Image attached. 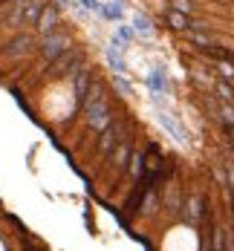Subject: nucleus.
Listing matches in <instances>:
<instances>
[{
  "label": "nucleus",
  "mask_w": 234,
  "mask_h": 251,
  "mask_svg": "<svg viewBox=\"0 0 234 251\" xmlns=\"http://www.w3.org/2000/svg\"><path fill=\"white\" fill-rule=\"evenodd\" d=\"M81 64H84V50H81V47H70L67 52H61L55 61L47 64V75L50 78H67V75H73Z\"/></svg>",
  "instance_id": "1"
},
{
  "label": "nucleus",
  "mask_w": 234,
  "mask_h": 251,
  "mask_svg": "<svg viewBox=\"0 0 234 251\" xmlns=\"http://www.w3.org/2000/svg\"><path fill=\"white\" fill-rule=\"evenodd\" d=\"M73 47V35L67 32V29H55L50 35H44V38H38V52H41V58L50 64L55 61L61 52H67Z\"/></svg>",
  "instance_id": "2"
},
{
  "label": "nucleus",
  "mask_w": 234,
  "mask_h": 251,
  "mask_svg": "<svg viewBox=\"0 0 234 251\" xmlns=\"http://www.w3.org/2000/svg\"><path fill=\"white\" fill-rule=\"evenodd\" d=\"M35 47H38L35 35H32L29 29H21V32H15V35L3 44V61H24L26 55H32Z\"/></svg>",
  "instance_id": "3"
},
{
  "label": "nucleus",
  "mask_w": 234,
  "mask_h": 251,
  "mask_svg": "<svg viewBox=\"0 0 234 251\" xmlns=\"http://www.w3.org/2000/svg\"><path fill=\"white\" fill-rule=\"evenodd\" d=\"M70 78H73V90H76V107L81 110V104H84L87 93H90V87H93V81H96V78H93V70H90L87 64H81Z\"/></svg>",
  "instance_id": "4"
},
{
  "label": "nucleus",
  "mask_w": 234,
  "mask_h": 251,
  "mask_svg": "<svg viewBox=\"0 0 234 251\" xmlns=\"http://www.w3.org/2000/svg\"><path fill=\"white\" fill-rule=\"evenodd\" d=\"M55 29H61V9L55 3H47L44 12H41V18H38V24H35V35L44 38V35H50Z\"/></svg>",
  "instance_id": "5"
},
{
  "label": "nucleus",
  "mask_w": 234,
  "mask_h": 251,
  "mask_svg": "<svg viewBox=\"0 0 234 251\" xmlns=\"http://www.w3.org/2000/svg\"><path fill=\"white\" fill-rule=\"evenodd\" d=\"M119 136H122V122H110V125L102 130L99 151H102V153H113V148L119 145Z\"/></svg>",
  "instance_id": "6"
},
{
  "label": "nucleus",
  "mask_w": 234,
  "mask_h": 251,
  "mask_svg": "<svg viewBox=\"0 0 234 251\" xmlns=\"http://www.w3.org/2000/svg\"><path fill=\"white\" fill-rule=\"evenodd\" d=\"M50 0H26L24 3V26H32L38 24V18H41V12H44V6H47Z\"/></svg>",
  "instance_id": "7"
},
{
  "label": "nucleus",
  "mask_w": 234,
  "mask_h": 251,
  "mask_svg": "<svg viewBox=\"0 0 234 251\" xmlns=\"http://www.w3.org/2000/svg\"><path fill=\"white\" fill-rule=\"evenodd\" d=\"M165 21H168V26H171L174 32H185L188 24H191V21H188V15H182V12H177V9H171V12L165 15Z\"/></svg>",
  "instance_id": "8"
},
{
  "label": "nucleus",
  "mask_w": 234,
  "mask_h": 251,
  "mask_svg": "<svg viewBox=\"0 0 234 251\" xmlns=\"http://www.w3.org/2000/svg\"><path fill=\"white\" fill-rule=\"evenodd\" d=\"M128 156H130V142H122L119 151H116V156H113V165H116V168H125V165H128Z\"/></svg>",
  "instance_id": "9"
},
{
  "label": "nucleus",
  "mask_w": 234,
  "mask_h": 251,
  "mask_svg": "<svg viewBox=\"0 0 234 251\" xmlns=\"http://www.w3.org/2000/svg\"><path fill=\"white\" fill-rule=\"evenodd\" d=\"M171 9H177V12H182V15H194V3L191 0H171Z\"/></svg>",
  "instance_id": "10"
},
{
  "label": "nucleus",
  "mask_w": 234,
  "mask_h": 251,
  "mask_svg": "<svg viewBox=\"0 0 234 251\" xmlns=\"http://www.w3.org/2000/svg\"><path fill=\"white\" fill-rule=\"evenodd\" d=\"M116 38H119V44H133V41H136V29H133V26H122Z\"/></svg>",
  "instance_id": "11"
},
{
  "label": "nucleus",
  "mask_w": 234,
  "mask_h": 251,
  "mask_svg": "<svg viewBox=\"0 0 234 251\" xmlns=\"http://www.w3.org/2000/svg\"><path fill=\"white\" fill-rule=\"evenodd\" d=\"M102 15L107 21H119L122 18V6H102Z\"/></svg>",
  "instance_id": "12"
},
{
  "label": "nucleus",
  "mask_w": 234,
  "mask_h": 251,
  "mask_svg": "<svg viewBox=\"0 0 234 251\" xmlns=\"http://www.w3.org/2000/svg\"><path fill=\"white\" fill-rule=\"evenodd\" d=\"M136 32L151 35V24H148V18H136Z\"/></svg>",
  "instance_id": "13"
},
{
  "label": "nucleus",
  "mask_w": 234,
  "mask_h": 251,
  "mask_svg": "<svg viewBox=\"0 0 234 251\" xmlns=\"http://www.w3.org/2000/svg\"><path fill=\"white\" fill-rule=\"evenodd\" d=\"M78 3H81L84 9H93V12H102V3H99V0H78Z\"/></svg>",
  "instance_id": "14"
},
{
  "label": "nucleus",
  "mask_w": 234,
  "mask_h": 251,
  "mask_svg": "<svg viewBox=\"0 0 234 251\" xmlns=\"http://www.w3.org/2000/svg\"><path fill=\"white\" fill-rule=\"evenodd\" d=\"M116 87H119V90H122V96H128V93H130L128 81H122V78H116Z\"/></svg>",
  "instance_id": "15"
},
{
  "label": "nucleus",
  "mask_w": 234,
  "mask_h": 251,
  "mask_svg": "<svg viewBox=\"0 0 234 251\" xmlns=\"http://www.w3.org/2000/svg\"><path fill=\"white\" fill-rule=\"evenodd\" d=\"M52 3H55L58 9H67V6H70V0H52Z\"/></svg>",
  "instance_id": "16"
},
{
  "label": "nucleus",
  "mask_w": 234,
  "mask_h": 251,
  "mask_svg": "<svg viewBox=\"0 0 234 251\" xmlns=\"http://www.w3.org/2000/svg\"><path fill=\"white\" fill-rule=\"evenodd\" d=\"M3 6H6V0H0V12H3Z\"/></svg>",
  "instance_id": "17"
}]
</instances>
